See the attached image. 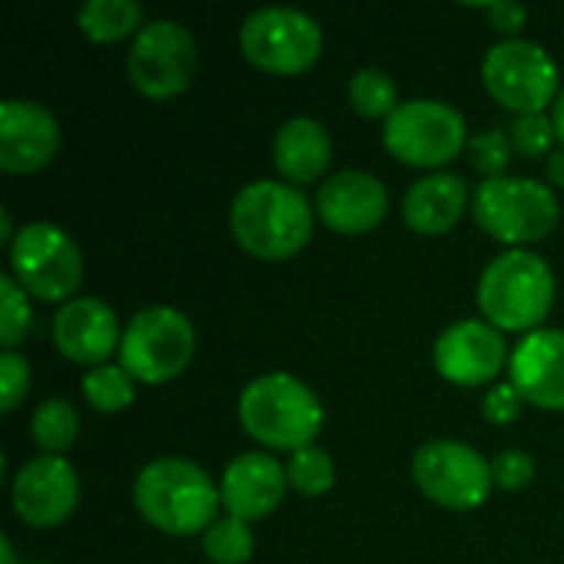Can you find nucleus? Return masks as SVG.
I'll return each instance as SVG.
<instances>
[{
    "mask_svg": "<svg viewBox=\"0 0 564 564\" xmlns=\"http://www.w3.org/2000/svg\"><path fill=\"white\" fill-rule=\"evenodd\" d=\"M30 433L33 443L43 449V456H63V449H69L79 436V416L69 400L50 397L36 406L30 420Z\"/></svg>",
    "mask_w": 564,
    "mask_h": 564,
    "instance_id": "nucleus-23",
    "label": "nucleus"
},
{
    "mask_svg": "<svg viewBox=\"0 0 564 564\" xmlns=\"http://www.w3.org/2000/svg\"><path fill=\"white\" fill-rule=\"evenodd\" d=\"M555 132H558V139L564 142V89L558 93V99H555Z\"/></svg>",
    "mask_w": 564,
    "mask_h": 564,
    "instance_id": "nucleus-37",
    "label": "nucleus"
},
{
    "mask_svg": "<svg viewBox=\"0 0 564 564\" xmlns=\"http://www.w3.org/2000/svg\"><path fill=\"white\" fill-rule=\"evenodd\" d=\"M489 13V23L499 30V33H519L529 20V10L516 0H499V3H489L486 7Z\"/></svg>",
    "mask_w": 564,
    "mask_h": 564,
    "instance_id": "nucleus-34",
    "label": "nucleus"
},
{
    "mask_svg": "<svg viewBox=\"0 0 564 564\" xmlns=\"http://www.w3.org/2000/svg\"><path fill=\"white\" fill-rule=\"evenodd\" d=\"M473 215L486 235L519 248L542 241L558 225V198L535 178L499 175L476 188Z\"/></svg>",
    "mask_w": 564,
    "mask_h": 564,
    "instance_id": "nucleus-5",
    "label": "nucleus"
},
{
    "mask_svg": "<svg viewBox=\"0 0 564 564\" xmlns=\"http://www.w3.org/2000/svg\"><path fill=\"white\" fill-rule=\"evenodd\" d=\"M30 387V364L23 354L17 350H3L0 354V410L13 413L17 403L26 397Z\"/></svg>",
    "mask_w": 564,
    "mask_h": 564,
    "instance_id": "nucleus-31",
    "label": "nucleus"
},
{
    "mask_svg": "<svg viewBox=\"0 0 564 564\" xmlns=\"http://www.w3.org/2000/svg\"><path fill=\"white\" fill-rule=\"evenodd\" d=\"M238 420L261 446L297 453L314 446L324 426V406L304 380L291 373H264L241 390Z\"/></svg>",
    "mask_w": 564,
    "mask_h": 564,
    "instance_id": "nucleus-2",
    "label": "nucleus"
},
{
    "mask_svg": "<svg viewBox=\"0 0 564 564\" xmlns=\"http://www.w3.org/2000/svg\"><path fill=\"white\" fill-rule=\"evenodd\" d=\"M545 172H549V182H552V185L564 188V149H558V152H552V155H549Z\"/></svg>",
    "mask_w": 564,
    "mask_h": 564,
    "instance_id": "nucleus-35",
    "label": "nucleus"
},
{
    "mask_svg": "<svg viewBox=\"0 0 564 564\" xmlns=\"http://www.w3.org/2000/svg\"><path fill=\"white\" fill-rule=\"evenodd\" d=\"M492 479L499 489H522L535 479V459L522 449H506L492 459Z\"/></svg>",
    "mask_w": 564,
    "mask_h": 564,
    "instance_id": "nucleus-32",
    "label": "nucleus"
},
{
    "mask_svg": "<svg viewBox=\"0 0 564 564\" xmlns=\"http://www.w3.org/2000/svg\"><path fill=\"white\" fill-rule=\"evenodd\" d=\"M284 469H288V486L297 489L301 496H324L337 476L330 453H324L321 446H304V449L291 453Z\"/></svg>",
    "mask_w": 564,
    "mask_h": 564,
    "instance_id": "nucleus-26",
    "label": "nucleus"
},
{
    "mask_svg": "<svg viewBox=\"0 0 564 564\" xmlns=\"http://www.w3.org/2000/svg\"><path fill=\"white\" fill-rule=\"evenodd\" d=\"M53 344L73 364L102 367L106 357L122 344L116 311L99 297H73L53 317Z\"/></svg>",
    "mask_w": 564,
    "mask_h": 564,
    "instance_id": "nucleus-19",
    "label": "nucleus"
},
{
    "mask_svg": "<svg viewBox=\"0 0 564 564\" xmlns=\"http://www.w3.org/2000/svg\"><path fill=\"white\" fill-rule=\"evenodd\" d=\"M512 387L542 410H564V330L539 327L509 357Z\"/></svg>",
    "mask_w": 564,
    "mask_h": 564,
    "instance_id": "nucleus-17",
    "label": "nucleus"
},
{
    "mask_svg": "<svg viewBox=\"0 0 564 564\" xmlns=\"http://www.w3.org/2000/svg\"><path fill=\"white\" fill-rule=\"evenodd\" d=\"M486 89L512 112H545L558 89V66L545 46L532 40H502L482 59Z\"/></svg>",
    "mask_w": 564,
    "mask_h": 564,
    "instance_id": "nucleus-11",
    "label": "nucleus"
},
{
    "mask_svg": "<svg viewBox=\"0 0 564 564\" xmlns=\"http://www.w3.org/2000/svg\"><path fill=\"white\" fill-rule=\"evenodd\" d=\"M347 99L350 106L367 116V119H390L400 106L397 99V83L390 73L383 69H360L350 76V86H347Z\"/></svg>",
    "mask_w": 564,
    "mask_h": 564,
    "instance_id": "nucleus-24",
    "label": "nucleus"
},
{
    "mask_svg": "<svg viewBox=\"0 0 564 564\" xmlns=\"http://www.w3.org/2000/svg\"><path fill=\"white\" fill-rule=\"evenodd\" d=\"M0 558H3V564H17L13 545H10V539H7V535H3V542H0Z\"/></svg>",
    "mask_w": 564,
    "mask_h": 564,
    "instance_id": "nucleus-38",
    "label": "nucleus"
},
{
    "mask_svg": "<svg viewBox=\"0 0 564 564\" xmlns=\"http://www.w3.org/2000/svg\"><path fill=\"white\" fill-rule=\"evenodd\" d=\"M205 552L215 564H245L254 552V535L241 519H218L205 532Z\"/></svg>",
    "mask_w": 564,
    "mask_h": 564,
    "instance_id": "nucleus-27",
    "label": "nucleus"
},
{
    "mask_svg": "<svg viewBox=\"0 0 564 564\" xmlns=\"http://www.w3.org/2000/svg\"><path fill=\"white\" fill-rule=\"evenodd\" d=\"M555 119H549L545 112H529V116H516L512 129H509V139H512V149L519 155H552V142H555Z\"/></svg>",
    "mask_w": 564,
    "mask_h": 564,
    "instance_id": "nucleus-30",
    "label": "nucleus"
},
{
    "mask_svg": "<svg viewBox=\"0 0 564 564\" xmlns=\"http://www.w3.org/2000/svg\"><path fill=\"white\" fill-rule=\"evenodd\" d=\"M519 413H522V393L512 387V380L492 387V390L486 393V400H482V416H486L489 423H496V426L512 423Z\"/></svg>",
    "mask_w": 564,
    "mask_h": 564,
    "instance_id": "nucleus-33",
    "label": "nucleus"
},
{
    "mask_svg": "<svg viewBox=\"0 0 564 564\" xmlns=\"http://www.w3.org/2000/svg\"><path fill=\"white\" fill-rule=\"evenodd\" d=\"M555 304V274L529 248L499 254L479 278V307L499 330H539Z\"/></svg>",
    "mask_w": 564,
    "mask_h": 564,
    "instance_id": "nucleus-4",
    "label": "nucleus"
},
{
    "mask_svg": "<svg viewBox=\"0 0 564 564\" xmlns=\"http://www.w3.org/2000/svg\"><path fill=\"white\" fill-rule=\"evenodd\" d=\"M198 66L195 36L175 20H152L132 36V50L126 56V69L132 86L149 99L178 96Z\"/></svg>",
    "mask_w": 564,
    "mask_h": 564,
    "instance_id": "nucleus-12",
    "label": "nucleus"
},
{
    "mask_svg": "<svg viewBox=\"0 0 564 564\" xmlns=\"http://www.w3.org/2000/svg\"><path fill=\"white\" fill-rule=\"evenodd\" d=\"M59 149V122L50 109L30 99L0 102V169L3 172H36Z\"/></svg>",
    "mask_w": 564,
    "mask_h": 564,
    "instance_id": "nucleus-15",
    "label": "nucleus"
},
{
    "mask_svg": "<svg viewBox=\"0 0 564 564\" xmlns=\"http://www.w3.org/2000/svg\"><path fill=\"white\" fill-rule=\"evenodd\" d=\"M433 360L443 380L456 387H482L496 380L509 360L502 330L486 321H456L449 324L433 347Z\"/></svg>",
    "mask_w": 564,
    "mask_h": 564,
    "instance_id": "nucleus-13",
    "label": "nucleus"
},
{
    "mask_svg": "<svg viewBox=\"0 0 564 564\" xmlns=\"http://www.w3.org/2000/svg\"><path fill=\"white\" fill-rule=\"evenodd\" d=\"M274 165L288 182H314L330 165V135L311 116L288 119L274 135Z\"/></svg>",
    "mask_w": 564,
    "mask_h": 564,
    "instance_id": "nucleus-21",
    "label": "nucleus"
},
{
    "mask_svg": "<svg viewBox=\"0 0 564 564\" xmlns=\"http://www.w3.org/2000/svg\"><path fill=\"white\" fill-rule=\"evenodd\" d=\"M288 492V469L271 453H241L221 473V506L231 519L254 522L271 516Z\"/></svg>",
    "mask_w": 564,
    "mask_h": 564,
    "instance_id": "nucleus-18",
    "label": "nucleus"
},
{
    "mask_svg": "<svg viewBox=\"0 0 564 564\" xmlns=\"http://www.w3.org/2000/svg\"><path fill=\"white\" fill-rule=\"evenodd\" d=\"M195 354L192 321L165 304L139 311L122 330L119 367L142 383H165L178 377Z\"/></svg>",
    "mask_w": 564,
    "mask_h": 564,
    "instance_id": "nucleus-6",
    "label": "nucleus"
},
{
    "mask_svg": "<svg viewBox=\"0 0 564 564\" xmlns=\"http://www.w3.org/2000/svg\"><path fill=\"white\" fill-rule=\"evenodd\" d=\"M413 482L430 502L456 512L479 509L496 486L492 463L456 440L423 443L413 456Z\"/></svg>",
    "mask_w": 564,
    "mask_h": 564,
    "instance_id": "nucleus-10",
    "label": "nucleus"
},
{
    "mask_svg": "<svg viewBox=\"0 0 564 564\" xmlns=\"http://www.w3.org/2000/svg\"><path fill=\"white\" fill-rule=\"evenodd\" d=\"M383 142L390 155L406 165L440 169L456 159L466 145V119L456 106L443 99H410L383 126Z\"/></svg>",
    "mask_w": 564,
    "mask_h": 564,
    "instance_id": "nucleus-9",
    "label": "nucleus"
},
{
    "mask_svg": "<svg viewBox=\"0 0 564 564\" xmlns=\"http://www.w3.org/2000/svg\"><path fill=\"white\" fill-rule=\"evenodd\" d=\"M314 228L311 202L284 182H251L231 202L235 241L264 261H284L297 254Z\"/></svg>",
    "mask_w": 564,
    "mask_h": 564,
    "instance_id": "nucleus-1",
    "label": "nucleus"
},
{
    "mask_svg": "<svg viewBox=\"0 0 564 564\" xmlns=\"http://www.w3.org/2000/svg\"><path fill=\"white\" fill-rule=\"evenodd\" d=\"M132 496H135V509L142 512V519L169 535L208 532L212 516L221 502L205 469L178 456L152 459L135 476Z\"/></svg>",
    "mask_w": 564,
    "mask_h": 564,
    "instance_id": "nucleus-3",
    "label": "nucleus"
},
{
    "mask_svg": "<svg viewBox=\"0 0 564 564\" xmlns=\"http://www.w3.org/2000/svg\"><path fill=\"white\" fill-rule=\"evenodd\" d=\"M30 327V304L26 291L13 281V274L0 278V344L3 350H13Z\"/></svg>",
    "mask_w": 564,
    "mask_h": 564,
    "instance_id": "nucleus-28",
    "label": "nucleus"
},
{
    "mask_svg": "<svg viewBox=\"0 0 564 564\" xmlns=\"http://www.w3.org/2000/svg\"><path fill=\"white\" fill-rule=\"evenodd\" d=\"M321 46L317 20L297 7H261L241 23V50L264 73H304L317 63Z\"/></svg>",
    "mask_w": 564,
    "mask_h": 564,
    "instance_id": "nucleus-8",
    "label": "nucleus"
},
{
    "mask_svg": "<svg viewBox=\"0 0 564 564\" xmlns=\"http://www.w3.org/2000/svg\"><path fill=\"white\" fill-rule=\"evenodd\" d=\"M13 221H10V212L7 208H0V241L3 245H13Z\"/></svg>",
    "mask_w": 564,
    "mask_h": 564,
    "instance_id": "nucleus-36",
    "label": "nucleus"
},
{
    "mask_svg": "<svg viewBox=\"0 0 564 564\" xmlns=\"http://www.w3.org/2000/svg\"><path fill=\"white\" fill-rule=\"evenodd\" d=\"M512 139H509V132H502V129H486V132H479L473 142H469V162H473V169L476 172H482L486 178H499V175H506V169H509V162H512Z\"/></svg>",
    "mask_w": 564,
    "mask_h": 564,
    "instance_id": "nucleus-29",
    "label": "nucleus"
},
{
    "mask_svg": "<svg viewBox=\"0 0 564 564\" xmlns=\"http://www.w3.org/2000/svg\"><path fill=\"white\" fill-rule=\"evenodd\" d=\"M83 397L99 413H119L135 400V387H132V377L122 367L102 364V367H93L83 377Z\"/></svg>",
    "mask_w": 564,
    "mask_h": 564,
    "instance_id": "nucleus-25",
    "label": "nucleus"
},
{
    "mask_svg": "<svg viewBox=\"0 0 564 564\" xmlns=\"http://www.w3.org/2000/svg\"><path fill=\"white\" fill-rule=\"evenodd\" d=\"M390 208L387 185L360 169H344L330 175L317 192V215L327 228L340 235H364L383 221Z\"/></svg>",
    "mask_w": 564,
    "mask_h": 564,
    "instance_id": "nucleus-16",
    "label": "nucleus"
},
{
    "mask_svg": "<svg viewBox=\"0 0 564 564\" xmlns=\"http://www.w3.org/2000/svg\"><path fill=\"white\" fill-rule=\"evenodd\" d=\"M469 205V185L456 172H436L420 182L403 198V218L420 235H446Z\"/></svg>",
    "mask_w": 564,
    "mask_h": 564,
    "instance_id": "nucleus-20",
    "label": "nucleus"
},
{
    "mask_svg": "<svg viewBox=\"0 0 564 564\" xmlns=\"http://www.w3.org/2000/svg\"><path fill=\"white\" fill-rule=\"evenodd\" d=\"M13 281L40 301H66L83 281L76 241L53 221H30L10 245Z\"/></svg>",
    "mask_w": 564,
    "mask_h": 564,
    "instance_id": "nucleus-7",
    "label": "nucleus"
},
{
    "mask_svg": "<svg viewBox=\"0 0 564 564\" xmlns=\"http://www.w3.org/2000/svg\"><path fill=\"white\" fill-rule=\"evenodd\" d=\"M79 476L63 456H36L13 479V509L33 529H53L73 516Z\"/></svg>",
    "mask_w": 564,
    "mask_h": 564,
    "instance_id": "nucleus-14",
    "label": "nucleus"
},
{
    "mask_svg": "<svg viewBox=\"0 0 564 564\" xmlns=\"http://www.w3.org/2000/svg\"><path fill=\"white\" fill-rule=\"evenodd\" d=\"M76 23L93 43H116L142 30V7L135 0H86Z\"/></svg>",
    "mask_w": 564,
    "mask_h": 564,
    "instance_id": "nucleus-22",
    "label": "nucleus"
}]
</instances>
